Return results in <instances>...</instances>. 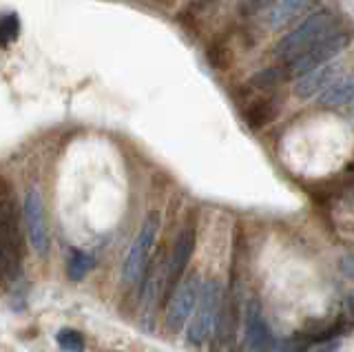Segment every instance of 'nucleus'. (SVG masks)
<instances>
[{
	"label": "nucleus",
	"mask_w": 354,
	"mask_h": 352,
	"mask_svg": "<svg viewBox=\"0 0 354 352\" xmlns=\"http://www.w3.org/2000/svg\"><path fill=\"white\" fill-rule=\"evenodd\" d=\"M332 27H335V16L330 12H321V14L310 16L301 27H297L292 34H288L279 45H277V49H274L277 60L290 64L295 58L306 53L310 47H315L317 42L330 36Z\"/></svg>",
	"instance_id": "f257e3e1"
},
{
	"label": "nucleus",
	"mask_w": 354,
	"mask_h": 352,
	"mask_svg": "<svg viewBox=\"0 0 354 352\" xmlns=\"http://www.w3.org/2000/svg\"><path fill=\"white\" fill-rule=\"evenodd\" d=\"M219 304H221V286L217 281H206L199 288L195 317L191 319V326H188V341L204 344L213 335L219 317Z\"/></svg>",
	"instance_id": "f03ea898"
},
{
	"label": "nucleus",
	"mask_w": 354,
	"mask_h": 352,
	"mask_svg": "<svg viewBox=\"0 0 354 352\" xmlns=\"http://www.w3.org/2000/svg\"><path fill=\"white\" fill-rule=\"evenodd\" d=\"M158 230H160V215L151 213L147 219H144L140 233H138V237H136V241H133V246L127 255L124 270H122L127 284H138L142 279L144 270H147L149 255L155 246V239H158Z\"/></svg>",
	"instance_id": "7ed1b4c3"
},
{
	"label": "nucleus",
	"mask_w": 354,
	"mask_h": 352,
	"mask_svg": "<svg viewBox=\"0 0 354 352\" xmlns=\"http://www.w3.org/2000/svg\"><path fill=\"white\" fill-rule=\"evenodd\" d=\"M350 45V36L348 34H330L321 42H317L315 47H310L306 53H301L299 58L290 62V75H304L308 71H313L321 64H328L335 56Z\"/></svg>",
	"instance_id": "20e7f679"
},
{
	"label": "nucleus",
	"mask_w": 354,
	"mask_h": 352,
	"mask_svg": "<svg viewBox=\"0 0 354 352\" xmlns=\"http://www.w3.org/2000/svg\"><path fill=\"white\" fill-rule=\"evenodd\" d=\"M25 224H27L31 248L38 255H44L49 248V230H47V219H44V204L38 191H29L25 197Z\"/></svg>",
	"instance_id": "39448f33"
},
{
	"label": "nucleus",
	"mask_w": 354,
	"mask_h": 352,
	"mask_svg": "<svg viewBox=\"0 0 354 352\" xmlns=\"http://www.w3.org/2000/svg\"><path fill=\"white\" fill-rule=\"evenodd\" d=\"M199 297V281L197 277L184 281L177 293L173 295V299L169 304V313H166V326L171 330H180L188 319H191Z\"/></svg>",
	"instance_id": "423d86ee"
},
{
	"label": "nucleus",
	"mask_w": 354,
	"mask_h": 352,
	"mask_svg": "<svg viewBox=\"0 0 354 352\" xmlns=\"http://www.w3.org/2000/svg\"><path fill=\"white\" fill-rule=\"evenodd\" d=\"M272 348V333L266 319L261 317L259 304L250 302L246 308V326H243V350L266 352Z\"/></svg>",
	"instance_id": "0eeeda50"
},
{
	"label": "nucleus",
	"mask_w": 354,
	"mask_h": 352,
	"mask_svg": "<svg viewBox=\"0 0 354 352\" xmlns=\"http://www.w3.org/2000/svg\"><path fill=\"white\" fill-rule=\"evenodd\" d=\"M193 248H195V233L193 228H184L180 237H177L173 252H171V261H169V281H177L182 277V272L186 270L188 261H191L193 255Z\"/></svg>",
	"instance_id": "6e6552de"
},
{
	"label": "nucleus",
	"mask_w": 354,
	"mask_h": 352,
	"mask_svg": "<svg viewBox=\"0 0 354 352\" xmlns=\"http://www.w3.org/2000/svg\"><path fill=\"white\" fill-rule=\"evenodd\" d=\"M354 100V71L341 75L339 80L332 82L328 89L321 93V104L324 106H343Z\"/></svg>",
	"instance_id": "1a4fd4ad"
},
{
	"label": "nucleus",
	"mask_w": 354,
	"mask_h": 352,
	"mask_svg": "<svg viewBox=\"0 0 354 352\" xmlns=\"http://www.w3.org/2000/svg\"><path fill=\"white\" fill-rule=\"evenodd\" d=\"M332 71H335L332 64H321V67L308 71L304 75H299V80L295 82V95L301 98V100H306V98H310V95H315L321 86L330 80Z\"/></svg>",
	"instance_id": "9d476101"
},
{
	"label": "nucleus",
	"mask_w": 354,
	"mask_h": 352,
	"mask_svg": "<svg viewBox=\"0 0 354 352\" xmlns=\"http://www.w3.org/2000/svg\"><path fill=\"white\" fill-rule=\"evenodd\" d=\"M315 3L317 0H281L270 16L272 29H283L286 25H290L295 18H299L304 12H308Z\"/></svg>",
	"instance_id": "9b49d317"
},
{
	"label": "nucleus",
	"mask_w": 354,
	"mask_h": 352,
	"mask_svg": "<svg viewBox=\"0 0 354 352\" xmlns=\"http://www.w3.org/2000/svg\"><path fill=\"white\" fill-rule=\"evenodd\" d=\"M277 118V104L272 98H259V100H254L246 106V111H243V120H246V124L250 129H261L268 122Z\"/></svg>",
	"instance_id": "f8f14e48"
},
{
	"label": "nucleus",
	"mask_w": 354,
	"mask_h": 352,
	"mask_svg": "<svg viewBox=\"0 0 354 352\" xmlns=\"http://www.w3.org/2000/svg\"><path fill=\"white\" fill-rule=\"evenodd\" d=\"M93 266H95V259L91 255H86L82 250H73L69 263H66V270H69V277L73 281H82L86 275L93 270Z\"/></svg>",
	"instance_id": "ddd939ff"
},
{
	"label": "nucleus",
	"mask_w": 354,
	"mask_h": 352,
	"mask_svg": "<svg viewBox=\"0 0 354 352\" xmlns=\"http://www.w3.org/2000/svg\"><path fill=\"white\" fill-rule=\"evenodd\" d=\"M288 75H290V73H288L286 69H277V67L263 69L257 75H252L250 86H254V89H261V91H268V89H274L277 84H281Z\"/></svg>",
	"instance_id": "4468645a"
},
{
	"label": "nucleus",
	"mask_w": 354,
	"mask_h": 352,
	"mask_svg": "<svg viewBox=\"0 0 354 352\" xmlns=\"http://www.w3.org/2000/svg\"><path fill=\"white\" fill-rule=\"evenodd\" d=\"M55 341H58V346L66 352H82L86 346L84 337L73 328H62L58 333V337H55Z\"/></svg>",
	"instance_id": "2eb2a0df"
},
{
	"label": "nucleus",
	"mask_w": 354,
	"mask_h": 352,
	"mask_svg": "<svg viewBox=\"0 0 354 352\" xmlns=\"http://www.w3.org/2000/svg\"><path fill=\"white\" fill-rule=\"evenodd\" d=\"M20 34V18L16 14H5L0 18V42L9 45L14 42Z\"/></svg>",
	"instance_id": "dca6fc26"
},
{
	"label": "nucleus",
	"mask_w": 354,
	"mask_h": 352,
	"mask_svg": "<svg viewBox=\"0 0 354 352\" xmlns=\"http://www.w3.org/2000/svg\"><path fill=\"white\" fill-rule=\"evenodd\" d=\"M206 58L215 69H226L230 64V60H232L230 49L224 45V42H213V45H210L208 51H206Z\"/></svg>",
	"instance_id": "f3484780"
},
{
	"label": "nucleus",
	"mask_w": 354,
	"mask_h": 352,
	"mask_svg": "<svg viewBox=\"0 0 354 352\" xmlns=\"http://www.w3.org/2000/svg\"><path fill=\"white\" fill-rule=\"evenodd\" d=\"M18 263L14 257L5 250V246L0 244V279H11L18 272Z\"/></svg>",
	"instance_id": "a211bd4d"
},
{
	"label": "nucleus",
	"mask_w": 354,
	"mask_h": 352,
	"mask_svg": "<svg viewBox=\"0 0 354 352\" xmlns=\"http://www.w3.org/2000/svg\"><path fill=\"white\" fill-rule=\"evenodd\" d=\"M339 268H341V272L346 275L348 279H352V281H354V252H352V255H346V257L341 259Z\"/></svg>",
	"instance_id": "6ab92c4d"
},
{
	"label": "nucleus",
	"mask_w": 354,
	"mask_h": 352,
	"mask_svg": "<svg viewBox=\"0 0 354 352\" xmlns=\"http://www.w3.org/2000/svg\"><path fill=\"white\" fill-rule=\"evenodd\" d=\"M339 348H341L339 341H332V344H326V346L315 348V350H310V352H339Z\"/></svg>",
	"instance_id": "aec40b11"
},
{
	"label": "nucleus",
	"mask_w": 354,
	"mask_h": 352,
	"mask_svg": "<svg viewBox=\"0 0 354 352\" xmlns=\"http://www.w3.org/2000/svg\"><path fill=\"white\" fill-rule=\"evenodd\" d=\"M350 304H352V311H354V295L350 297Z\"/></svg>",
	"instance_id": "412c9836"
},
{
	"label": "nucleus",
	"mask_w": 354,
	"mask_h": 352,
	"mask_svg": "<svg viewBox=\"0 0 354 352\" xmlns=\"http://www.w3.org/2000/svg\"><path fill=\"white\" fill-rule=\"evenodd\" d=\"M252 3H263V0H252Z\"/></svg>",
	"instance_id": "4be33fe9"
}]
</instances>
